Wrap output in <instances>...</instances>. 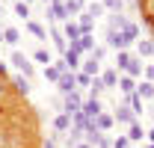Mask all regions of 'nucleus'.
Segmentation results:
<instances>
[{
	"mask_svg": "<svg viewBox=\"0 0 154 148\" xmlns=\"http://www.w3.org/2000/svg\"><path fill=\"white\" fill-rule=\"evenodd\" d=\"M107 45H110V48H116V51H128L131 39L125 36V33H119V30H107Z\"/></svg>",
	"mask_w": 154,
	"mask_h": 148,
	"instance_id": "obj_1",
	"label": "nucleus"
},
{
	"mask_svg": "<svg viewBox=\"0 0 154 148\" xmlns=\"http://www.w3.org/2000/svg\"><path fill=\"white\" fill-rule=\"evenodd\" d=\"M101 110H104V107H101V101H98V98H89V101L83 104V116H86L89 122H95L98 116H101Z\"/></svg>",
	"mask_w": 154,
	"mask_h": 148,
	"instance_id": "obj_2",
	"label": "nucleus"
},
{
	"mask_svg": "<svg viewBox=\"0 0 154 148\" xmlns=\"http://www.w3.org/2000/svg\"><path fill=\"white\" fill-rule=\"evenodd\" d=\"M83 110V101H80V95L77 92H71V95H65V116H74V113H80Z\"/></svg>",
	"mask_w": 154,
	"mask_h": 148,
	"instance_id": "obj_3",
	"label": "nucleus"
},
{
	"mask_svg": "<svg viewBox=\"0 0 154 148\" xmlns=\"http://www.w3.org/2000/svg\"><path fill=\"white\" fill-rule=\"evenodd\" d=\"M128 27H131V21L125 18L122 12H113V15H110V30H119V33H128Z\"/></svg>",
	"mask_w": 154,
	"mask_h": 148,
	"instance_id": "obj_4",
	"label": "nucleus"
},
{
	"mask_svg": "<svg viewBox=\"0 0 154 148\" xmlns=\"http://www.w3.org/2000/svg\"><path fill=\"white\" fill-rule=\"evenodd\" d=\"M119 125H136V116L131 113V107H119L116 110V116H113Z\"/></svg>",
	"mask_w": 154,
	"mask_h": 148,
	"instance_id": "obj_5",
	"label": "nucleus"
},
{
	"mask_svg": "<svg viewBox=\"0 0 154 148\" xmlns=\"http://www.w3.org/2000/svg\"><path fill=\"white\" fill-rule=\"evenodd\" d=\"M12 62H15L18 71H24V77L33 74V62H27V56H24V54H12Z\"/></svg>",
	"mask_w": 154,
	"mask_h": 148,
	"instance_id": "obj_6",
	"label": "nucleus"
},
{
	"mask_svg": "<svg viewBox=\"0 0 154 148\" xmlns=\"http://www.w3.org/2000/svg\"><path fill=\"white\" fill-rule=\"evenodd\" d=\"M74 83H77L74 74H62V77H59V92H62V95H71V92H74Z\"/></svg>",
	"mask_w": 154,
	"mask_h": 148,
	"instance_id": "obj_7",
	"label": "nucleus"
},
{
	"mask_svg": "<svg viewBox=\"0 0 154 148\" xmlns=\"http://www.w3.org/2000/svg\"><path fill=\"white\" fill-rule=\"evenodd\" d=\"M136 95H139V98H148V101H154V83H151V80L139 83V86H136Z\"/></svg>",
	"mask_w": 154,
	"mask_h": 148,
	"instance_id": "obj_8",
	"label": "nucleus"
},
{
	"mask_svg": "<svg viewBox=\"0 0 154 148\" xmlns=\"http://www.w3.org/2000/svg\"><path fill=\"white\" fill-rule=\"evenodd\" d=\"M125 71H128V77H139L142 74V59H134L131 56V62L125 65Z\"/></svg>",
	"mask_w": 154,
	"mask_h": 148,
	"instance_id": "obj_9",
	"label": "nucleus"
},
{
	"mask_svg": "<svg viewBox=\"0 0 154 148\" xmlns=\"http://www.w3.org/2000/svg\"><path fill=\"white\" fill-rule=\"evenodd\" d=\"M119 89L125 95H134L136 92V83H134V77H119Z\"/></svg>",
	"mask_w": 154,
	"mask_h": 148,
	"instance_id": "obj_10",
	"label": "nucleus"
},
{
	"mask_svg": "<svg viewBox=\"0 0 154 148\" xmlns=\"http://www.w3.org/2000/svg\"><path fill=\"white\" fill-rule=\"evenodd\" d=\"M113 122H116L113 116H107V113H101V116L95 119V128H98V130H110V128H113Z\"/></svg>",
	"mask_w": 154,
	"mask_h": 148,
	"instance_id": "obj_11",
	"label": "nucleus"
},
{
	"mask_svg": "<svg viewBox=\"0 0 154 148\" xmlns=\"http://www.w3.org/2000/svg\"><path fill=\"white\" fill-rule=\"evenodd\" d=\"M62 68H59V65H48V68H45V77H48V80H54V83H59V77H62Z\"/></svg>",
	"mask_w": 154,
	"mask_h": 148,
	"instance_id": "obj_12",
	"label": "nucleus"
},
{
	"mask_svg": "<svg viewBox=\"0 0 154 148\" xmlns=\"http://www.w3.org/2000/svg\"><path fill=\"white\" fill-rule=\"evenodd\" d=\"M136 51H139V56H151V54H154V42H148V39H142V42L136 45Z\"/></svg>",
	"mask_w": 154,
	"mask_h": 148,
	"instance_id": "obj_13",
	"label": "nucleus"
},
{
	"mask_svg": "<svg viewBox=\"0 0 154 148\" xmlns=\"http://www.w3.org/2000/svg\"><path fill=\"white\" fill-rule=\"evenodd\" d=\"M101 83H104V89H113L116 83H119V74H116V71H104V77H101Z\"/></svg>",
	"mask_w": 154,
	"mask_h": 148,
	"instance_id": "obj_14",
	"label": "nucleus"
},
{
	"mask_svg": "<svg viewBox=\"0 0 154 148\" xmlns=\"http://www.w3.org/2000/svg\"><path fill=\"white\" fill-rule=\"evenodd\" d=\"M51 18H54V21H62V18H65V6H62L59 0H54V6H51Z\"/></svg>",
	"mask_w": 154,
	"mask_h": 148,
	"instance_id": "obj_15",
	"label": "nucleus"
},
{
	"mask_svg": "<svg viewBox=\"0 0 154 148\" xmlns=\"http://www.w3.org/2000/svg\"><path fill=\"white\" fill-rule=\"evenodd\" d=\"M68 125H71V116H65V113L54 119V128H57V130H68Z\"/></svg>",
	"mask_w": 154,
	"mask_h": 148,
	"instance_id": "obj_16",
	"label": "nucleus"
},
{
	"mask_svg": "<svg viewBox=\"0 0 154 148\" xmlns=\"http://www.w3.org/2000/svg\"><path fill=\"white\" fill-rule=\"evenodd\" d=\"M65 36L71 39V42H77V39L83 36V33H80V24H65Z\"/></svg>",
	"mask_w": 154,
	"mask_h": 148,
	"instance_id": "obj_17",
	"label": "nucleus"
},
{
	"mask_svg": "<svg viewBox=\"0 0 154 148\" xmlns=\"http://www.w3.org/2000/svg\"><path fill=\"white\" fill-rule=\"evenodd\" d=\"M62 59H65V65H68V68H77V65H80V54H74V51H65Z\"/></svg>",
	"mask_w": 154,
	"mask_h": 148,
	"instance_id": "obj_18",
	"label": "nucleus"
},
{
	"mask_svg": "<svg viewBox=\"0 0 154 148\" xmlns=\"http://www.w3.org/2000/svg\"><path fill=\"white\" fill-rule=\"evenodd\" d=\"M142 136H145V133H142V128H139V125H131V130H128V139H131V142H139Z\"/></svg>",
	"mask_w": 154,
	"mask_h": 148,
	"instance_id": "obj_19",
	"label": "nucleus"
},
{
	"mask_svg": "<svg viewBox=\"0 0 154 148\" xmlns=\"http://www.w3.org/2000/svg\"><path fill=\"white\" fill-rule=\"evenodd\" d=\"M3 42H6V45H18V42H21V39H18V30H12V27H9V30L3 33Z\"/></svg>",
	"mask_w": 154,
	"mask_h": 148,
	"instance_id": "obj_20",
	"label": "nucleus"
},
{
	"mask_svg": "<svg viewBox=\"0 0 154 148\" xmlns=\"http://www.w3.org/2000/svg\"><path fill=\"white\" fill-rule=\"evenodd\" d=\"M89 92H92V98H98V95L104 92V83H101V77H92V86H89Z\"/></svg>",
	"mask_w": 154,
	"mask_h": 148,
	"instance_id": "obj_21",
	"label": "nucleus"
},
{
	"mask_svg": "<svg viewBox=\"0 0 154 148\" xmlns=\"http://www.w3.org/2000/svg\"><path fill=\"white\" fill-rule=\"evenodd\" d=\"M86 15H89V18L95 21L98 15H104V3H92V6H89V12H86Z\"/></svg>",
	"mask_w": 154,
	"mask_h": 148,
	"instance_id": "obj_22",
	"label": "nucleus"
},
{
	"mask_svg": "<svg viewBox=\"0 0 154 148\" xmlns=\"http://www.w3.org/2000/svg\"><path fill=\"white\" fill-rule=\"evenodd\" d=\"M83 74H89V77H98V62H95V59H89V62L83 65Z\"/></svg>",
	"mask_w": 154,
	"mask_h": 148,
	"instance_id": "obj_23",
	"label": "nucleus"
},
{
	"mask_svg": "<svg viewBox=\"0 0 154 148\" xmlns=\"http://www.w3.org/2000/svg\"><path fill=\"white\" fill-rule=\"evenodd\" d=\"M128 62H131V54H128V51H119V56H116V65H119V68H125Z\"/></svg>",
	"mask_w": 154,
	"mask_h": 148,
	"instance_id": "obj_24",
	"label": "nucleus"
},
{
	"mask_svg": "<svg viewBox=\"0 0 154 148\" xmlns=\"http://www.w3.org/2000/svg\"><path fill=\"white\" fill-rule=\"evenodd\" d=\"M83 9V0H65V12H80Z\"/></svg>",
	"mask_w": 154,
	"mask_h": 148,
	"instance_id": "obj_25",
	"label": "nucleus"
},
{
	"mask_svg": "<svg viewBox=\"0 0 154 148\" xmlns=\"http://www.w3.org/2000/svg\"><path fill=\"white\" fill-rule=\"evenodd\" d=\"M15 15H18V18H27V15H30V6H27V3H15Z\"/></svg>",
	"mask_w": 154,
	"mask_h": 148,
	"instance_id": "obj_26",
	"label": "nucleus"
},
{
	"mask_svg": "<svg viewBox=\"0 0 154 148\" xmlns=\"http://www.w3.org/2000/svg\"><path fill=\"white\" fill-rule=\"evenodd\" d=\"M74 80L80 83V86H92V77H89V74H83V71H80V74H74Z\"/></svg>",
	"mask_w": 154,
	"mask_h": 148,
	"instance_id": "obj_27",
	"label": "nucleus"
},
{
	"mask_svg": "<svg viewBox=\"0 0 154 148\" xmlns=\"http://www.w3.org/2000/svg\"><path fill=\"white\" fill-rule=\"evenodd\" d=\"M104 9H113V12H122V0H104Z\"/></svg>",
	"mask_w": 154,
	"mask_h": 148,
	"instance_id": "obj_28",
	"label": "nucleus"
},
{
	"mask_svg": "<svg viewBox=\"0 0 154 148\" xmlns=\"http://www.w3.org/2000/svg\"><path fill=\"white\" fill-rule=\"evenodd\" d=\"M27 27H30V33H33V36H38V39H45V30H42V27H38V24H33V21H30V24H27Z\"/></svg>",
	"mask_w": 154,
	"mask_h": 148,
	"instance_id": "obj_29",
	"label": "nucleus"
},
{
	"mask_svg": "<svg viewBox=\"0 0 154 148\" xmlns=\"http://www.w3.org/2000/svg\"><path fill=\"white\" fill-rule=\"evenodd\" d=\"M15 86H18V92H30V83H27V80H24V77H18V80H15Z\"/></svg>",
	"mask_w": 154,
	"mask_h": 148,
	"instance_id": "obj_30",
	"label": "nucleus"
},
{
	"mask_svg": "<svg viewBox=\"0 0 154 148\" xmlns=\"http://www.w3.org/2000/svg\"><path fill=\"white\" fill-rule=\"evenodd\" d=\"M36 62H45V68H48V62H51L48 51H36Z\"/></svg>",
	"mask_w": 154,
	"mask_h": 148,
	"instance_id": "obj_31",
	"label": "nucleus"
},
{
	"mask_svg": "<svg viewBox=\"0 0 154 148\" xmlns=\"http://www.w3.org/2000/svg\"><path fill=\"white\" fill-rule=\"evenodd\" d=\"M131 145V139L128 136H119V139H113V148H128Z\"/></svg>",
	"mask_w": 154,
	"mask_h": 148,
	"instance_id": "obj_32",
	"label": "nucleus"
},
{
	"mask_svg": "<svg viewBox=\"0 0 154 148\" xmlns=\"http://www.w3.org/2000/svg\"><path fill=\"white\" fill-rule=\"evenodd\" d=\"M98 148H113V139H107V136H101V139H98Z\"/></svg>",
	"mask_w": 154,
	"mask_h": 148,
	"instance_id": "obj_33",
	"label": "nucleus"
},
{
	"mask_svg": "<svg viewBox=\"0 0 154 148\" xmlns=\"http://www.w3.org/2000/svg\"><path fill=\"white\" fill-rule=\"evenodd\" d=\"M104 56H107L104 48H95V51H92V59H104Z\"/></svg>",
	"mask_w": 154,
	"mask_h": 148,
	"instance_id": "obj_34",
	"label": "nucleus"
},
{
	"mask_svg": "<svg viewBox=\"0 0 154 148\" xmlns=\"http://www.w3.org/2000/svg\"><path fill=\"white\" fill-rule=\"evenodd\" d=\"M145 74H148V80L154 83V65H148V68H145Z\"/></svg>",
	"mask_w": 154,
	"mask_h": 148,
	"instance_id": "obj_35",
	"label": "nucleus"
},
{
	"mask_svg": "<svg viewBox=\"0 0 154 148\" xmlns=\"http://www.w3.org/2000/svg\"><path fill=\"white\" fill-rule=\"evenodd\" d=\"M3 74H6V65H3V62H0V77H3Z\"/></svg>",
	"mask_w": 154,
	"mask_h": 148,
	"instance_id": "obj_36",
	"label": "nucleus"
},
{
	"mask_svg": "<svg viewBox=\"0 0 154 148\" xmlns=\"http://www.w3.org/2000/svg\"><path fill=\"white\" fill-rule=\"evenodd\" d=\"M45 148H57V145H54V139H48V145H45Z\"/></svg>",
	"mask_w": 154,
	"mask_h": 148,
	"instance_id": "obj_37",
	"label": "nucleus"
},
{
	"mask_svg": "<svg viewBox=\"0 0 154 148\" xmlns=\"http://www.w3.org/2000/svg\"><path fill=\"white\" fill-rule=\"evenodd\" d=\"M77 148H92V145H86V142H80V145H77Z\"/></svg>",
	"mask_w": 154,
	"mask_h": 148,
	"instance_id": "obj_38",
	"label": "nucleus"
},
{
	"mask_svg": "<svg viewBox=\"0 0 154 148\" xmlns=\"http://www.w3.org/2000/svg\"><path fill=\"white\" fill-rule=\"evenodd\" d=\"M148 139H151V145H154V130H151V133H148Z\"/></svg>",
	"mask_w": 154,
	"mask_h": 148,
	"instance_id": "obj_39",
	"label": "nucleus"
},
{
	"mask_svg": "<svg viewBox=\"0 0 154 148\" xmlns=\"http://www.w3.org/2000/svg\"><path fill=\"white\" fill-rule=\"evenodd\" d=\"M0 15H3V3H0Z\"/></svg>",
	"mask_w": 154,
	"mask_h": 148,
	"instance_id": "obj_40",
	"label": "nucleus"
},
{
	"mask_svg": "<svg viewBox=\"0 0 154 148\" xmlns=\"http://www.w3.org/2000/svg\"><path fill=\"white\" fill-rule=\"evenodd\" d=\"M128 3H139V0H128Z\"/></svg>",
	"mask_w": 154,
	"mask_h": 148,
	"instance_id": "obj_41",
	"label": "nucleus"
},
{
	"mask_svg": "<svg viewBox=\"0 0 154 148\" xmlns=\"http://www.w3.org/2000/svg\"><path fill=\"white\" fill-rule=\"evenodd\" d=\"M145 148H154V145H151V142H148V145H145Z\"/></svg>",
	"mask_w": 154,
	"mask_h": 148,
	"instance_id": "obj_42",
	"label": "nucleus"
},
{
	"mask_svg": "<svg viewBox=\"0 0 154 148\" xmlns=\"http://www.w3.org/2000/svg\"><path fill=\"white\" fill-rule=\"evenodd\" d=\"M24 3H27V0H24Z\"/></svg>",
	"mask_w": 154,
	"mask_h": 148,
	"instance_id": "obj_43",
	"label": "nucleus"
},
{
	"mask_svg": "<svg viewBox=\"0 0 154 148\" xmlns=\"http://www.w3.org/2000/svg\"><path fill=\"white\" fill-rule=\"evenodd\" d=\"M0 42H3V39H0Z\"/></svg>",
	"mask_w": 154,
	"mask_h": 148,
	"instance_id": "obj_44",
	"label": "nucleus"
}]
</instances>
